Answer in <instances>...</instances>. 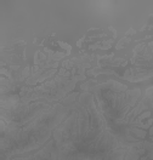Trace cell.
<instances>
[{"label": "cell", "mask_w": 153, "mask_h": 160, "mask_svg": "<svg viewBox=\"0 0 153 160\" xmlns=\"http://www.w3.org/2000/svg\"><path fill=\"white\" fill-rule=\"evenodd\" d=\"M59 160H119L122 144L94 102L83 104L57 131Z\"/></svg>", "instance_id": "1"}]
</instances>
